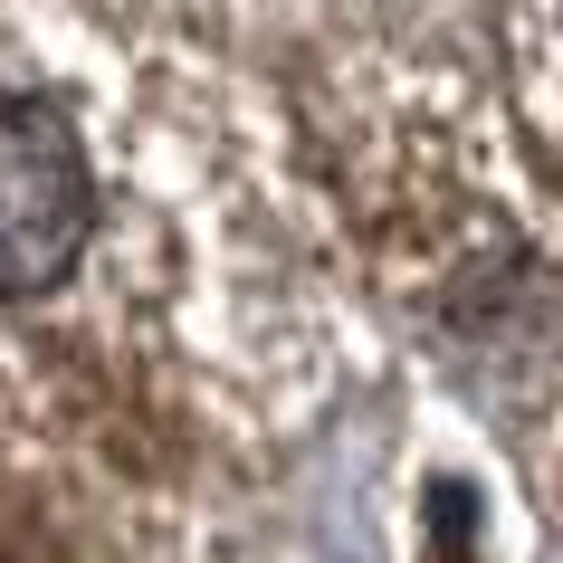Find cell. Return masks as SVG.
Listing matches in <instances>:
<instances>
[{"label": "cell", "mask_w": 563, "mask_h": 563, "mask_svg": "<svg viewBox=\"0 0 563 563\" xmlns=\"http://www.w3.org/2000/svg\"><path fill=\"white\" fill-rule=\"evenodd\" d=\"M106 220H115V191L77 87L0 48V306L38 316L77 297V277L106 249Z\"/></svg>", "instance_id": "obj_1"}]
</instances>
